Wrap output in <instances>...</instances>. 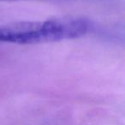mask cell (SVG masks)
Listing matches in <instances>:
<instances>
[{"instance_id":"cell-1","label":"cell","mask_w":125,"mask_h":125,"mask_svg":"<svg viewBox=\"0 0 125 125\" xmlns=\"http://www.w3.org/2000/svg\"><path fill=\"white\" fill-rule=\"evenodd\" d=\"M89 25L87 19L80 17L17 21L0 26V42L38 45L75 40L87 33Z\"/></svg>"},{"instance_id":"cell-2","label":"cell","mask_w":125,"mask_h":125,"mask_svg":"<svg viewBox=\"0 0 125 125\" xmlns=\"http://www.w3.org/2000/svg\"><path fill=\"white\" fill-rule=\"evenodd\" d=\"M0 1H20V0H0Z\"/></svg>"}]
</instances>
